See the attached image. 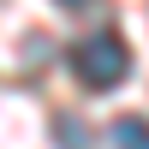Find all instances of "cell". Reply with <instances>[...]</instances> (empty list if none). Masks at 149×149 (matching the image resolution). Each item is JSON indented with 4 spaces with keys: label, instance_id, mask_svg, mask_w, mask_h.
<instances>
[{
    "label": "cell",
    "instance_id": "4",
    "mask_svg": "<svg viewBox=\"0 0 149 149\" xmlns=\"http://www.w3.org/2000/svg\"><path fill=\"white\" fill-rule=\"evenodd\" d=\"M60 6H90V0H60Z\"/></svg>",
    "mask_w": 149,
    "mask_h": 149
},
{
    "label": "cell",
    "instance_id": "1",
    "mask_svg": "<svg viewBox=\"0 0 149 149\" xmlns=\"http://www.w3.org/2000/svg\"><path fill=\"white\" fill-rule=\"evenodd\" d=\"M72 72L84 78V90H113L131 78V48L119 42V30H90L72 48Z\"/></svg>",
    "mask_w": 149,
    "mask_h": 149
},
{
    "label": "cell",
    "instance_id": "3",
    "mask_svg": "<svg viewBox=\"0 0 149 149\" xmlns=\"http://www.w3.org/2000/svg\"><path fill=\"white\" fill-rule=\"evenodd\" d=\"M54 143L60 149H90V131H84L78 119H60V125H54Z\"/></svg>",
    "mask_w": 149,
    "mask_h": 149
},
{
    "label": "cell",
    "instance_id": "2",
    "mask_svg": "<svg viewBox=\"0 0 149 149\" xmlns=\"http://www.w3.org/2000/svg\"><path fill=\"white\" fill-rule=\"evenodd\" d=\"M113 149H149V119H143V113L113 119Z\"/></svg>",
    "mask_w": 149,
    "mask_h": 149
}]
</instances>
